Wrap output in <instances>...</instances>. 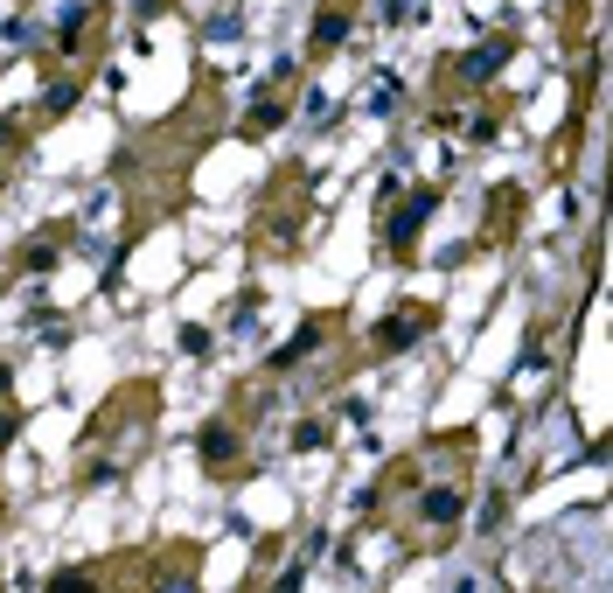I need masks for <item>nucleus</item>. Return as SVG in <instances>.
<instances>
[{"instance_id":"obj_5","label":"nucleus","mask_w":613,"mask_h":593,"mask_svg":"<svg viewBox=\"0 0 613 593\" xmlns=\"http://www.w3.org/2000/svg\"><path fill=\"white\" fill-rule=\"evenodd\" d=\"M342 36H349V8H322L314 14V49H335Z\"/></svg>"},{"instance_id":"obj_11","label":"nucleus","mask_w":613,"mask_h":593,"mask_svg":"<svg viewBox=\"0 0 613 593\" xmlns=\"http://www.w3.org/2000/svg\"><path fill=\"white\" fill-rule=\"evenodd\" d=\"M0 392H8V370H0Z\"/></svg>"},{"instance_id":"obj_7","label":"nucleus","mask_w":613,"mask_h":593,"mask_svg":"<svg viewBox=\"0 0 613 593\" xmlns=\"http://www.w3.org/2000/svg\"><path fill=\"white\" fill-rule=\"evenodd\" d=\"M85 21H91V8H70V14H63V29H57V42H63V49H70V42H77V36H85Z\"/></svg>"},{"instance_id":"obj_6","label":"nucleus","mask_w":613,"mask_h":593,"mask_svg":"<svg viewBox=\"0 0 613 593\" xmlns=\"http://www.w3.org/2000/svg\"><path fill=\"white\" fill-rule=\"evenodd\" d=\"M202 461H209V468L237 461V433H230V426H202Z\"/></svg>"},{"instance_id":"obj_2","label":"nucleus","mask_w":613,"mask_h":593,"mask_svg":"<svg viewBox=\"0 0 613 593\" xmlns=\"http://www.w3.org/2000/svg\"><path fill=\"white\" fill-rule=\"evenodd\" d=\"M418 335H425V307H405V315H390L377 328V349H412Z\"/></svg>"},{"instance_id":"obj_10","label":"nucleus","mask_w":613,"mask_h":593,"mask_svg":"<svg viewBox=\"0 0 613 593\" xmlns=\"http://www.w3.org/2000/svg\"><path fill=\"white\" fill-rule=\"evenodd\" d=\"M14 426H21V419H14V412H0V447H8V441H14Z\"/></svg>"},{"instance_id":"obj_3","label":"nucleus","mask_w":613,"mask_h":593,"mask_svg":"<svg viewBox=\"0 0 613 593\" xmlns=\"http://www.w3.org/2000/svg\"><path fill=\"white\" fill-rule=\"evenodd\" d=\"M461 488H425V496H418V517L425 524H461Z\"/></svg>"},{"instance_id":"obj_8","label":"nucleus","mask_w":613,"mask_h":593,"mask_svg":"<svg viewBox=\"0 0 613 593\" xmlns=\"http://www.w3.org/2000/svg\"><path fill=\"white\" fill-rule=\"evenodd\" d=\"M279 112H286V106H279V98H265V106L251 112V134H265V126H279Z\"/></svg>"},{"instance_id":"obj_4","label":"nucleus","mask_w":613,"mask_h":593,"mask_svg":"<svg viewBox=\"0 0 613 593\" xmlns=\"http://www.w3.org/2000/svg\"><path fill=\"white\" fill-rule=\"evenodd\" d=\"M425 217H433V196H412V202H405V217H390V245H412Z\"/></svg>"},{"instance_id":"obj_9","label":"nucleus","mask_w":613,"mask_h":593,"mask_svg":"<svg viewBox=\"0 0 613 593\" xmlns=\"http://www.w3.org/2000/svg\"><path fill=\"white\" fill-rule=\"evenodd\" d=\"M412 8H418V0H384V14H390V21H405Z\"/></svg>"},{"instance_id":"obj_1","label":"nucleus","mask_w":613,"mask_h":593,"mask_svg":"<svg viewBox=\"0 0 613 593\" xmlns=\"http://www.w3.org/2000/svg\"><path fill=\"white\" fill-rule=\"evenodd\" d=\"M502 63H510V36H495V42L474 49V57H461V77H467V85H488Z\"/></svg>"}]
</instances>
